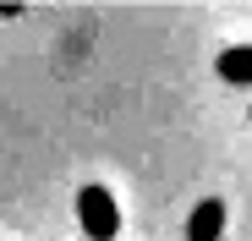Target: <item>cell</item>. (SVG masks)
Wrapping results in <instances>:
<instances>
[{
	"instance_id": "6da1fadb",
	"label": "cell",
	"mask_w": 252,
	"mask_h": 241,
	"mask_svg": "<svg viewBox=\"0 0 252 241\" xmlns=\"http://www.w3.org/2000/svg\"><path fill=\"white\" fill-rule=\"evenodd\" d=\"M77 225H82L88 241H115V236H121V209H115V197H110L99 181L77 186Z\"/></svg>"
},
{
	"instance_id": "7a4b0ae2",
	"label": "cell",
	"mask_w": 252,
	"mask_h": 241,
	"mask_svg": "<svg viewBox=\"0 0 252 241\" xmlns=\"http://www.w3.org/2000/svg\"><path fill=\"white\" fill-rule=\"evenodd\" d=\"M225 236V203L220 197H203L187 219V241H220Z\"/></svg>"
},
{
	"instance_id": "3957f363",
	"label": "cell",
	"mask_w": 252,
	"mask_h": 241,
	"mask_svg": "<svg viewBox=\"0 0 252 241\" xmlns=\"http://www.w3.org/2000/svg\"><path fill=\"white\" fill-rule=\"evenodd\" d=\"M220 77L236 83V88H252V44H230L220 55Z\"/></svg>"
}]
</instances>
